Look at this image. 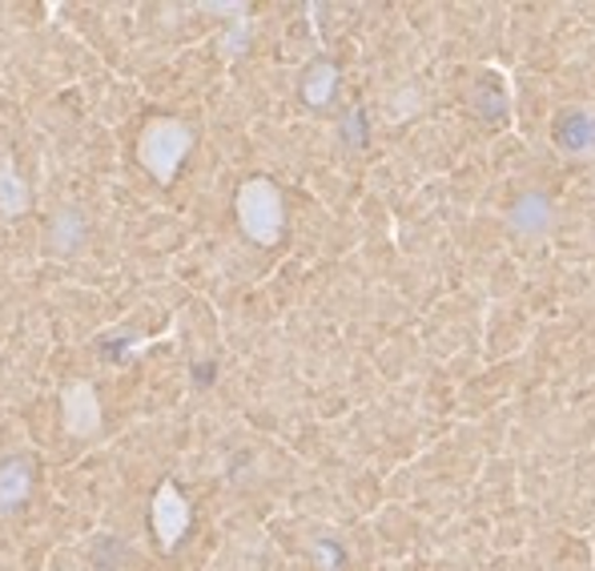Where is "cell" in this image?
<instances>
[{
    "label": "cell",
    "instance_id": "6da1fadb",
    "mask_svg": "<svg viewBox=\"0 0 595 571\" xmlns=\"http://www.w3.org/2000/svg\"><path fill=\"white\" fill-rule=\"evenodd\" d=\"M237 222L258 246L278 242V234H282V198H278L273 182L254 177V182L242 186V194H237Z\"/></svg>",
    "mask_w": 595,
    "mask_h": 571
},
{
    "label": "cell",
    "instance_id": "7a4b0ae2",
    "mask_svg": "<svg viewBox=\"0 0 595 571\" xmlns=\"http://www.w3.org/2000/svg\"><path fill=\"white\" fill-rule=\"evenodd\" d=\"M189 129L182 121H153L141 137V165H145L149 174L158 177V182H170L177 174V165L186 162L189 153Z\"/></svg>",
    "mask_w": 595,
    "mask_h": 571
},
{
    "label": "cell",
    "instance_id": "3957f363",
    "mask_svg": "<svg viewBox=\"0 0 595 571\" xmlns=\"http://www.w3.org/2000/svg\"><path fill=\"white\" fill-rule=\"evenodd\" d=\"M189 527V503L182 499L174 483H162L158 487V496H153V532L162 539V547H177V539L186 535Z\"/></svg>",
    "mask_w": 595,
    "mask_h": 571
},
{
    "label": "cell",
    "instance_id": "277c9868",
    "mask_svg": "<svg viewBox=\"0 0 595 571\" xmlns=\"http://www.w3.org/2000/svg\"><path fill=\"white\" fill-rule=\"evenodd\" d=\"M61 419L65 431L77 439H89L101 427V407H97V391L89 383H73L61 398Z\"/></svg>",
    "mask_w": 595,
    "mask_h": 571
},
{
    "label": "cell",
    "instance_id": "5b68a950",
    "mask_svg": "<svg viewBox=\"0 0 595 571\" xmlns=\"http://www.w3.org/2000/svg\"><path fill=\"white\" fill-rule=\"evenodd\" d=\"M551 222H556V210H551V201H547L544 194H523V198L515 201V210H511V225H515L523 237L547 234Z\"/></svg>",
    "mask_w": 595,
    "mask_h": 571
},
{
    "label": "cell",
    "instance_id": "8992f818",
    "mask_svg": "<svg viewBox=\"0 0 595 571\" xmlns=\"http://www.w3.org/2000/svg\"><path fill=\"white\" fill-rule=\"evenodd\" d=\"M556 141H559V150H568V153H592L595 150V121L592 117H583L580 109L563 113L556 125Z\"/></svg>",
    "mask_w": 595,
    "mask_h": 571
},
{
    "label": "cell",
    "instance_id": "52a82bcc",
    "mask_svg": "<svg viewBox=\"0 0 595 571\" xmlns=\"http://www.w3.org/2000/svg\"><path fill=\"white\" fill-rule=\"evenodd\" d=\"M33 491V471H28V463L13 459L0 467V511H16L21 503L28 499Z\"/></svg>",
    "mask_w": 595,
    "mask_h": 571
},
{
    "label": "cell",
    "instance_id": "ba28073f",
    "mask_svg": "<svg viewBox=\"0 0 595 571\" xmlns=\"http://www.w3.org/2000/svg\"><path fill=\"white\" fill-rule=\"evenodd\" d=\"M25 206H28V186L16 177L13 162L4 158L0 162V210L9 213V218H16V213H25Z\"/></svg>",
    "mask_w": 595,
    "mask_h": 571
},
{
    "label": "cell",
    "instance_id": "9c48e42d",
    "mask_svg": "<svg viewBox=\"0 0 595 571\" xmlns=\"http://www.w3.org/2000/svg\"><path fill=\"white\" fill-rule=\"evenodd\" d=\"M81 237H85V222H81V213H77V210H61L57 218H52V225H49L52 249L69 254V249H77V242H81Z\"/></svg>",
    "mask_w": 595,
    "mask_h": 571
},
{
    "label": "cell",
    "instance_id": "30bf717a",
    "mask_svg": "<svg viewBox=\"0 0 595 571\" xmlns=\"http://www.w3.org/2000/svg\"><path fill=\"white\" fill-rule=\"evenodd\" d=\"M335 65H318L311 77H306V101L311 105H326L330 93H335Z\"/></svg>",
    "mask_w": 595,
    "mask_h": 571
}]
</instances>
